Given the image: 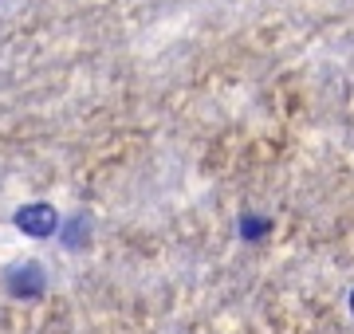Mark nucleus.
<instances>
[{
  "instance_id": "obj_1",
  "label": "nucleus",
  "mask_w": 354,
  "mask_h": 334,
  "mask_svg": "<svg viewBox=\"0 0 354 334\" xmlns=\"http://www.w3.org/2000/svg\"><path fill=\"white\" fill-rule=\"evenodd\" d=\"M16 224L28 232V236H48V232H55V213H51L48 205H28L16 213Z\"/></svg>"
}]
</instances>
